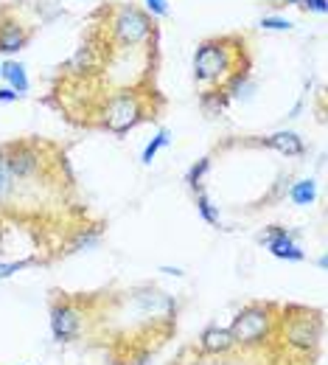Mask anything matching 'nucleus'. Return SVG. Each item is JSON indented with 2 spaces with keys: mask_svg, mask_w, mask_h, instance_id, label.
I'll list each match as a JSON object with an SVG mask.
<instances>
[{
  "mask_svg": "<svg viewBox=\"0 0 328 365\" xmlns=\"http://www.w3.org/2000/svg\"><path fill=\"white\" fill-rule=\"evenodd\" d=\"M236 37H222V40H205L196 48L194 56V79L199 85H216L225 82L236 71Z\"/></svg>",
  "mask_w": 328,
  "mask_h": 365,
  "instance_id": "nucleus-1",
  "label": "nucleus"
},
{
  "mask_svg": "<svg viewBox=\"0 0 328 365\" xmlns=\"http://www.w3.org/2000/svg\"><path fill=\"white\" fill-rule=\"evenodd\" d=\"M273 307L267 304H250L244 307L238 315L233 318V326H231V334H233L236 346H258L270 337V326H273V318H270Z\"/></svg>",
  "mask_w": 328,
  "mask_h": 365,
  "instance_id": "nucleus-2",
  "label": "nucleus"
},
{
  "mask_svg": "<svg viewBox=\"0 0 328 365\" xmlns=\"http://www.w3.org/2000/svg\"><path fill=\"white\" fill-rule=\"evenodd\" d=\"M110 31H112L118 46H138L152 34V17L146 11H141L138 6H129V3L115 6L112 20H110Z\"/></svg>",
  "mask_w": 328,
  "mask_h": 365,
  "instance_id": "nucleus-3",
  "label": "nucleus"
},
{
  "mask_svg": "<svg viewBox=\"0 0 328 365\" xmlns=\"http://www.w3.org/2000/svg\"><path fill=\"white\" fill-rule=\"evenodd\" d=\"M143 118V104L135 93H115L104 107V127L115 135L129 133Z\"/></svg>",
  "mask_w": 328,
  "mask_h": 365,
  "instance_id": "nucleus-4",
  "label": "nucleus"
},
{
  "mask_svg": "<svg viewBox=\"0 0 328 365\" xmlns=\"http://www.w3.org/2000/svg\"><path fill=\"white\" fill-rule=\"evenodd\" d=\"M297 312H300V318H283V337L289 346L309 351L323 337V320L317 312H306V309H297Z\"/></svg>",
  "mask_w": 328,
  "mask_h": 365,
  "instance_id": "nucleus-5",
  "label": "nucleus"
},
{
  "mask_svg": "<svg viewBox=\"0 0 328 365\" xmlns=\"http://www.w3.org/2000/svg\"><path fill=\"white\" fill-rule=\"evenodd\" d=\"M6 163H9V172L14 180H23V178H31L37 169H40V155L31 143H9L0 149Z\"/></svg>",
  "mask_w": 328,
  "mask_h": 365,
  "instance_id": "nucleus-6",
  "label": "nucleus"
},
{
  "mask_svg": "<svg viewBox=\"0 0 328 365\" xmlns=\"http://www.w3.org/2000/svg\"><path fill=\"white\" fill-rule=\"evenodd\" d=\"M79 329H82V312L70 301H56L51 307V331L59 343L73 340L79 334Z\"/></svg>",
  "mask_w": 328,
  "mask_h": 365,
  "instance_id": "nucleus-7",
  "label": "nucleus"
},
{
  "mask_svg": "<svg viewBox=\"0 0 328 365\" xmlns=\"http://www.w3.org/2000/svg\"><path fill=\"white\" fill-rule=\"evenodd\" d=\"M264 245L270 247V253L275 259H286V262H303L306 253L300 250V245L295 242V233L292 230L281 228V225H273L264 236Z\"/></svg>",
  "mask_w": 328,
  "mask_h": 365,
  "instance_id": "nucleus-8",
  "label": "nucleus"
},
{
  "mask_svg": "<svg viewBox=\"0 0 328 365\" xmlns=\"http://www.w3.org/2000/svg\"><path fill=\"white\" fill-rule=\"evenodd\" d=\"M135 304H138V309L143 315H152V318H171V312H174V301L166 292L154 289V287L141 289L135 295Z\"/></svg>",
  "mask_w": 328,
  "mask_h": 365,
  "instance_id": "nucleus-9",
  "label": "nucleus"
},
{
  "mask_svg": "<svg viewBox=\"0 0 328 365\" xmlns=\"http://www.w3.org/2000/svg\"><path fill=\"white\" fill-rule=\"evenodd\" d=\"M233 349H236V340H233V334H231V329L211 326V329H205L202 337H199V351H202V354L219 357V354H228V351H233Z\"/></svg>",
  "mask_w": 328,
  "mask_h": 365,
  "instance_id": "nucleus-10",
  "label": "nucleus"
},
{
  "mask_svg": "<svg viewBox=\"0 0 328 365\" xmlns=\"http://www.w3.org/2000/svg\"><path fill=\"white\" fill-rule=\"evenodd\" d=\"M264 143H267V146H273V149H278L281 155H289V158H300V155L306 152L303 140L295 135V133H286V130L267 135L264 138Z\"/></svg>",
  "mask_w": 328,
  "mask_h": 365,
  "instance_id": "nucleus-11",
  "label": "nucleus"
},
{
  "mask_svg": "<svg viewBox=\"0 0 328 365\" xmlns=\"http://www.w3.org/2000/svg\"><path fill=\"white\" fill-rule=\"evenodd\" d=\"M28 43V31L17 23H6L0 26V53H14Z\"/></svg>",
  "mask_w": 328,
  "mask_h": 365,
  "instance_id": "nucleus-12",
  "label": "nucleus"
},
{
  "mask_svg": "<svg viewBox=\"0 0 328 365\" xmlns=\"http://www.w3.org/2000/svg\"><path fill=\"white\" fill-rule=\"evenodd\" d=\"M0 76L9 82V88L17 93V96H23V93L28 91V76H26V68L20 62H6L0 68Z\"/></svg>",
  "mask_w": 328,
  "mask_h": 365,
  "instance_id": "nucleus-13",
  "label": "nucleus"
},
{
  "mask_svg": "<svg viewBox=\"0 0 328 365\" xmlns=\"http://www.w3.org/2000/svg\"><path fill=\"white\" fill-rule=\"evenodd\" d=\"M289 197L295 205H312L317 197V182L314 180H297L289 188Z\"/></svg>",
  "mask_w": 328,
  "mask_h": 365,
  "instance_id": "nucleus-14",
  "label": "nucleus"
},
{
  "mask_svg": "<svg viewBox=\"0 0 328 365\" xmlns=\"http://www.w3.org/2000/svg\"><path fill=\"white\" fill-rule=\"evenodd\" d=\"M171 140H174L171 130H166V127H163V130H160L157 135H154L152 140H149V143H146V149H143L141 160H143V163H152V160H154V155H157L160 149H166V146H169Z\"/></svg>",
  "mask_w": 328,
  "mask_h": 365,
  "instance_id": "nucleus-15",
  "label": "nucleus"
},
{
  "mask_svg": "<svg viewBox=\"0 0 328 365\" xmlns=\"http://www.w3.org/2000/svg\"><path fill=\"white\" fill-rule=\"evenodd\" d=\"M196 211H199V217L208 222V225H213V228H219L222 225V220H219V208L211 202V197L208 194H196Z\"/></svg>",
  "mask_w": 328,
  "mask_h": 365,
  "instance_id": "nucleus-16",
  "label": "nucleus"
},
{
  "mask_svg": "<svg viewBox=\"0 0 328 365\" xmlns=\"http://www.w3.org/2000/svg\"><path fill=\"white\" fill-rule=\"evenodd\" d=\"M225 104H228V96L222 91H211L202 96V110H205L208 115H219V113L225 110Z\"/></svg>",
  "mask_w": 328,
  "mask_h": 365,
  "instance_id": "nucleus-17",
  "label": "nucleus"
},
{
  "mask_svg": "<svg viewBox=\"0 0 328 365\" xmlns=\"http://www.w3.org/2000/svg\"><path fill=\"white\" fill-rule=\"evenodd\" d=\"M211 169V158H202L199 163H194L191 169H188V175H186V182L196 191L199 185H202V178H205V172Z\"/></svg>",
  "mask_w": 328,
  "mask_h": 365,
  "instance_id": "nucleus-18",
  "label": "nucleus"
},
{
  "mask_svg": "<svg viewBox=\"0 0 328 365\" xmlns=\"http://www.w3.org/2000/svg\"><path fill=\"white\" fill-rule=\"evenodd\" d=\"M11 185H14V178H11L9 163H6V158H3V152H0V200L11 191Z\"/></svg>",
  "mask_w": 328,
  "mask_h": 365,
  "instance_id": "nucleus-19",
  "label": "nucleus"
},
{
  "mask_svg": "<svg viewBox=\"0 0 328 365\" xmlns=\"http://www.w3.org/2000/svg\"><path fill=\"white\" fill-rule=\"evenodd\" d=\"M98 230H88V233H79V239L70 245V250H90V247H95L98 245Z\"/></svg>",
  "mask_w": 328,
  "mask_h": 365,
  "instance_id": "nucleus-20",
  "label": "nucleus"
},
{
  "mask_svg": "<svg viewBox=\"0 0 328 365\" xmlns=\"http://www.w3.org/2000/svg\"><path fill=\"white\" fill-rule=\"evenodd\" d=\"M261 29H267V31H289L292 23L283 20V17H264V20H261Z\"/></svg>",
  "mask_w": 328,
  "mask_h": 365,
  "instance_id": "nucleus-21",
  "label": "nucleus"
},
{
  "mask_svg": "<svg viewBox=\"0 0 328 365\" xmlns=\"http://www.w3.org/2000/svg\"><path fill=\"white\" fill-rule=\"evenodd\" d=\"M146 11L152 17H166L169 14V3L166 0H146Z\"/></svg>",
  "mask_w": 328,
  "mask_h": 365,
  "instance_id": "nucleus-22",
  "label": "nucleus"
},
{
  "mask_svg": "<svg viewBox=\"0 0 328 365\" xmlns=\"http://www.w3.org/2000/svg\"><path fill=\"white\" fill-rule=\"evenodd\" d=\"M31 264V259L28 262H9V264H0V278H11L14 273H20L23 267H28Z\"/></svg>",
  "mask_w": 328,
  "mask_h": 365,
  "instance_id": "nucleus-23",
  "label": "nucleus"
},
{
  "mask_svg": "<svg viewBox=\"0 0 328 365\" xmlns=\"http://www.w3.org/2000/svg\"><path fill=\"white\" fill-rule=\"evenodd\" d=\"M303 6L309 9V11H317V14H326V0H303Z\"/></svg>",
  "mask_w": 328,
  "mask_h": 365,
  "instance_id": "nucleus-24",
  "label": "nucleus"
},
{
  "mask_svg": "<svg viewBox=\"0 0 328 365\" xmlns=\"http://www.w3.org/2000/svg\"><path fill=\"white\" fill-rule=\"evenodd\" d=\"M20 96L11 91V88H0V104H11V101H17Z\"/></svg>",
  "mask_w": 328,
  "mask_h": 365,
  "instance_id": "nucleus-25",
  "label": "nucleus"
},
{
  "mask_svg": "<svg viewBox=\"0 0 328 365\" xmlns=\"http://www.w3.org/2000/svg\"><path fill=\"white\" fill-rule=\"evenodd\" d=\"M160 273H166V275H177V278H180V275H183V267H171V264H163V267H160Z\"/></svg>",
  "mask_w": 328,
  "mask_h": 365,
  "instance_id": "nucleus-26",
  "label": "nucleus"
},
{
  "mask_svg": "<svg viewBox=\"0 0 328 365\" xmlns=\"http://www.w3.org/2000/svg\"><path fill=\"white\" fill-rule=\"evenodd\" d=\"M286 3H303V0H286Z\"/></svg>",
  "mask_w": 328,
  "mask_h": 365,
  "instance_id": "nucleus-27",
  "label": "nucleus"
}]
</instances>
